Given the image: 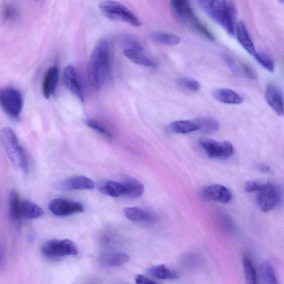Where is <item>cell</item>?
<instances>
[{
  "label": "cell",
  "instance_id": "7402d4cb",
  "mask_svg": "<svg viewBox=\"0 0 284 284\" xmlns=\"http://www.w3.org/2000/svg\"><path fill=\"white\" fill-rule=\"evenodd\" d=\"M147 273L158 279L173 280L179 278L180 276L174 270L166 266L158 265L151 267L147 270Z\"/></svg>",
  "mask_w": 284,
  "mask_h": 284
},
{
  "label": "cell",
  "instance_id": "5b68a950",
  "mask_svg": "<svg viewBox=\"0 0 284 284\" xmlns=\"http://www.w3.org/2000/svg\"><path fill=\"white\" fill-rule=\"evenodd\" d=\"M99 8L102 14L111 20L127 23L136 28L141 26L134 13L120 3L105 0L99 5Z\"/></svg>",
  "mask_w": 284,
  "mask_h": 284
},
{
  "label": "cell",
  "instance_id": "e575fe53",
  "mask_svg": "<svg viewBox=\"0 0 284 284\" xmlns=\"http://www.w3.org/2000/svg\"><path fill=\"white\" fill-rule=\"evenodd\" d=\"M3 15L5 20L12 21L17 16V10L11 5H6L3 10Z\"/></svg>",
  "mask_w": 284,
  "mask_h": 284
},
{
  "label": "cell",
  "instance_id": "e0dca14e",
  "mask_svg": "<svg viewBox=\"0 0 284 284\" xmlns=\"http://www.w3.org/2000/svg\"><path fill=\"white\" fill-rule=\"evenodd\" d=\"M20 197L15 190H12L9 195V208L10 219L17 227L20 226L21 214Z\"/></svg>",
  "mask_w": 284,
  "mask_h": 284
},
{
  "label": "cell",
  "instance_id": "8d00e7d4",
  "mask_svg": "<svg viewBox=\"0 0 284 284\" xmlns=\"http://www.w3.org/2000/svg\"><path fill=\"white\" fill-rule=\"evenodd\" d=\"M243 69L247 77L250 80H255L256 78V75L252 68L247 64L243 65Z\"/></svg>",
  "mask_w": 284,
  "mask_h": 284
},
{
  "label": "cell",
  "instance_id": "484cf974",
  "mask_svg": "<svg viewBox=\"0 0 284 284\" xmlns=\"http://www.w3.org/2000/svg\"><path fill=\"white\" fill-rule=\"evenodd\" d=\"M171 132L178 134H187L198 130V126L194 121H178L171 123L169 127Z\"/></svg>",
  "mask_w": 284,
  "mask_h": 284
},
{
  "label": "cell",
  "instance_id": "f35d334b",
  "mask_svg": "<svg viewBox=\"0 0 284 284\" xmlns=\"http://www.w3.org/2000/svg\"><path fill=\"white\" fill-rule=\"evenodd\" d=\"M259 170H260L263 173H268L270 170V168L269 166L267 164H260L257 166Z\"/></svg>",
  "mask_w": 284,
  "mask_h": 284
},
{
  "label": "cell",
  "instance_id": "8fae6325",
  "mask_svg": "<svg viewBox=\"0 0 284 284\" xmlns=\"http://www.w3.org/2000/svg\"><path fill=\"white\" fill-rule=\"evenodd\" d=\"M63 81L65 87L83 102L84 101L83 90L73 65H69L64 69Z\"/></svg>",
  "mask_w": 284,
  "mask_h": 284
},
{
  "label": "cell",
  "instance_id": "5bb4252c",
  "mask_svg": "<svg viewBox=\"0 0 284 284\" xmlns=\"http://www.w3.org/2000/svg\"><path fill=\"white\" fill-rule=\"evenodd\" d=\"M59 78V71L56 66L50 68L46 72L42 85V92L45 98L50 99L54 95Z\"/></svg>",
  "mask_w": 284,
  "mask_h": 284
},
{
  "label": "cell",
  "instance_id": "8992f818",
  "mask_svg": "<svg viewBox=\"0 0 284 284\" xmlns=\"http://www.w3.org/2000/svg\"><path fill=\"white\" fill-rule=\"evenodd\" d=\"M46 258L57 260L65 256H75L78 252L73 242L69 239L51 240L43 244L41 249Z\"/></svg>",
  "mask_w": 284,
  "mask_h": 284
},
{
  "label": "cell",
  "instance_id": "2e32d148",
  "mask_svg": "<svg viewBox=\"0 0 284 284\" xmlns=\"http://www.w3.org/2000/svg\"><path fill=\"white\" fill-rule=\"evenodd\" d=\"M129 260V256L122 252H108L103 254L100 258L101 265L105 267H121Z\"/></svg>",
  "mask_w": 284,
  "mask_h": 284
},
{
  "label": "cell",
  "instance_id": "7a4b0ae2",
  "mask_svg": "<svg viewBox=\"0 0 284 284\" xmlns=\"http://www.w3.org/2000/svg\"><path fill=\"white\" fill-rule=\"evenodd\" d=\"M200 4L207 15L229 36H234L237 11L233 3L227 0H200Z\"/></svg>",
  "mask_w": 284,
  "mask_h": 284
},
{
  "label": "cell",
  "instance_id": "d6986e66",
  "mask_svg": "<svg viewBox=\"0 0 284 284\" xmlns=\"http://www.w3.org/2000/svg\"><path fill=\"white\" fill-rule=\"evenodd\" d=\"M213 96L216 100L223 103L240 104L244 101L243 98L240 95L230 89H217L214 91Z\"/></svg>",
  "mask_w": 284,
  "mask_h": 284
},
{
  "label": "cell",
  "instance_id": "83f0119b",
  "mask_svg": "<svg viewBox=\"0 0 284 284\" xmlns=\"http://www.w3.org/2000/svg\"><path fill=\"white\" fill-rule=\"evenodd\" d=\"M261 280L264 283H277L276 274L273 267L268 263H263L260 267Z\"/></svg>",
  "mask_w": 284,
  "mask_h": 284
},
{
  "label": "cell",
  "instance_id": "d6a6232c",
  "mask_svg": "<svg viewBox=\"0 0 284 284\" xmlns=\"http://www.w3.org/2000/svg\"><path fill=\"white\" fill-rule=\"evenodd\" d=\"M84 123L88 127L98 132L99 134L107 138L112 137V135L110 132L107 129H105L101 123L92 120H85Z\"/></svg>",
  "mask_w": 284,
  "mask_h": 284
},
{
  "label": "cell",
  "instance_id": "7c38bea8",
  "mask_svg": "<svg viewBox=\"0 0 284 284\" xmlns=\"http://www.w3.org/2000/svg\"><path fill=\"white\" fill-rule=\"evenodd\" d=\"M202 195L204 199L223 204L229 203L232 198L229 189L220 184L211 185L204 188Z\"/></svg>",
  "mask_w": 284,
  "mask_h": 284
},
{
  "label": "cell",
  "instance_id": "4dcf8cb0",
  "mask_svg": "<svg viewBox=\"0 0 284 284\" xmlns=\"http://www.w3.org/2000/svg\"><path fill=\"white\" fill-rule=\"evenodd\" d=\"M256 61L263 67L270 72H273L275 69V64L273 59L266 53L263 52H256L254 55Z\"/></svg>",
  "mask_w": 284,
  "mask_h": 284
},
{
  "label": "cell",
  "instance_id": "30bf717a",
  "mask_svg": "<svg viewBox=\"0 0 284 284\" xmlns=\"http://www.w3.org/2000/svg\"><path fill=\"white\" fill-rule=\"evenodd\" d=\"M51 212L57 216H68L84 211V207L79 202L71 201L63 198H57L49 204Z\"/></svg>",
  "mask_w": 284,
  "mask_h": 284
},
{
  "label": "cell",
  "instance_id": "9c48e42d",
  "mask_svg": "<svg viewBox=\"0 0 284 284\" xmlns=\"http://www.w3.org/2000/svg\"><path fill=\"white\" fill-rule=\"evenodd\" d=\"M256 193V204L263 212H269L278 206L280 203L279 191L272 184H263L261 188Z\"/></svg>",
  "mask_w": 284,
  "mask_h": 284
},
{
  "label": "cell",
  "instance_id": "9a60e30c",
  "mask_svg": "<svg viewBox=\"0 0 284 284\" xmlns=\"http://www.w3.org/2000/svg\"><path fill=\"white\" fill-rule=\"evenodd\" d=\"M62 186L68 190H91L94 189L95 184L93 181L86 177L76 176L64 181Z\"/></svg>",
  "mask_w": 284,
  "mask_h": 284
},
{
  "label": "cell",
  "instance_id": "4fadbf2b",
  "mask_svg": "<svg viewBox=\"0 0 284 284\" xmlns=\"http://www.w3.org/2000/svg\"><path fill=\"white\" fill-rule=\"evenodd\" d=\"M266 101L270 107L279 116H284V100L281 91L273 83L267 85L265 92Z\"/></svg>",
  "mask_w": 284,
  "mask_h": 284
},
{
  "label": "cell",
  "instance_id": "6da1fadb",
  "mask_svg": "<svg viewBox=\"0 0 284 284\" xmlns=\"http://www.w3.org/2000/svg\"><path fill=\"white\" fill-rule=\"evenodd\" d=\"M111 63V46L107 39L98 41L91 53L88 64V77L95 90L101 89L108 78Z\"/></svg>",
  "mask_w": 284,
  "mask_h": 284
},
{
  "label": "cell",
  "instance_id": "52a82bcc",
  "mask_svg": "<svg viewBox=\"0 0 284 284\" xmlns=\"http://www.w3.org/2000/svg\"><path fill=\"white\" fill-rule=\"evenodd\" d=\"M0 103L6 114L16 119L20 115L23 107V100L20 92L13 88L3 90L0 94Z\"/></svg>",
  "mask_w": 284,
  "mask_h": 284
},
{
  "label": "cell",
  "instance_id": "1f68e13d",
  "mask_svg": "<svg viewBox=\"0 0 284 284\" xmlns=\"http://www.w3.org/2000/svg\"><path fill=\"white\" fill-rule=\"evenodd\" d=\"M177 84L183 89L190 92H197L201 88V85L199 82L193 78L188 77L178 79Z\"/></svg>",
  "mask_w": 284,
  "mask_h": 284
},
{
  "label": "cell",
  "instance_id": "44dd1931",
  "mask_svg": "<svg viewBox=\"0 0 284 284\" xmlns=\"http://www.w3.org/2000/svg\"><path fill=\"white\" fill-rule=\"evenodd\" d=\"M44 214L43 209L37 204L29 200H24L21 202V214L22 219L35 220L41 217Z\"/></svg>",
  "mask_w": 284,
  "mask_h": 284
},
{
  "label": "cell",
  "instance_id": "ffe728a7",
  "mask_svg": "<svg viewBox=\"0 0 284 284\" xmlns=\"http://www.w3.org/2000/svg\"><path fill=\"white\" fill-rule=\"evenodd\" d=\"M123 54L131 62L135 64L152 68L157 67L156 63L152 59L145 55L143 53V51L125 49L123 51Z\"/></svg>",
  "mask_w": 284,
  "mask_h": 284
},
{
  "label": "cell",
  "instance_id": "ab89813d",
  "mask_svg": "<svg viewBox=\"0 0 284 284\" xmlns=\"http://www.w3.org/2000/svg\"><path fill=\"white\" fill-rule=\"evenodd\" d=\"M279 1L281 3H284V0H279Z\"/></svg>",
  "mask_w": 284,
  "mask_h": 284
},
{
  "label": "cell",
  "instance_id": "836d02e7",
  "mask_svg": "<svg viewBox=\"0 0 284 284\" xmlns=\"http://www.w3.org/2000/svg\"><path fill=\"white\" fill-rule=\"evenodd\" d=\"M221 57L223 60L226 63L230 71H232L235 75H239V70L234 60V59L227 54H222Z\"/></svg>",
  "mask_w": 284,
  "mask_h": 284
},
{
  "label": "cell",
  "instance_id": "d4e9b609",
  "mask_svg": "<svg viewBox=\"0 0 284 284\" xmlns=\"http://www.w3.org/2000/svg\"><path fill=\"white\" fill-rule=\"evenodd\" d=\"M123 183L125 186L124 196L135 198L141 196L143 193L144 191L143 184L134 178H129Z\"/></svg>",
  "mask_w": 284,
  "mask_h": 284
},
{
  "label": "cell",
  "instance_id": "603a6c76",
  "mask_svg": "<svg viewBox=\"0 0 284 284\" xmlns=\"http://www.w3.org/2000/svg\"><path fill=\"white\" fill-rule=\"evenodd\" d=\"M99 190L105 195L112 197L124 196L125 186L123 182L107 181L100 186Z\"/></svg>",
  "mask_w": 284,
  "mask_h": 284
},
{
  "label": "cell",
  "instance_id": "277c9868",
  "mask_svg": "<svg viewBox=\"0 0 284 284\" xmlns=\"http://www.w3.org/2000/svg\"><path fill=\"white\" fill-rule=\"evenodd\" d=\"M1 135L3 146L11 162L25 174H27L29 170L27 158L14 131L9 127L4 128Z\"/></svg>",
  "mask_w": 284,
  "mask_h": 284
},
{
  "label": "cell",
  "instance_id": "f546056e",
  "mask_svg": "<svg viewBox=\"0 0 284 284\" xmlns=\"http://www.w3.org/2000/svg\"><path fill=\"white\" fill-rule=\"evenodd\" d=\"M124 214L133 222H143L149 219V215L144 211L136 207H128L124 210Z\"/></svg>",
  "mask_w": 284,
  "mask_h": 284
},
{
  "label": "cell",
  "instance_id": "74e56055",
  "mask_svg": "<svg viewBox=\"0 0 284 284\" xmlns=\"http://www.w3.org/2000/svg\"><path fill=\"white\" fill-rule=\"evenodd\" d=\"M135 281L137 284H154L156 283V282L152 281L148 278L147 277L141 275H137L136 277Z\"/></svg>",
  "mask_w": 284,
  "mask_h": 284
},
{
  "label": "cell",
  "instance_id": "ba28073f",
  "mask_svg": "<svg viewBox=\"0 0 284 284\" xmlns=\"http://www.w3.org/2000/svg\"><path fill=\"white\" fill-rule=\"evenodd\" d=\"M200 146L208 156L219 160H226L234 153V147L228 141H217L212 139L201 138L199 141Z\"/></svg>",
  "mask_w": 284,
  "mask_h": 284
},
{
  "label": "cell",
  "instance_id": "cb8c5ba5",
  "mask_svg": "<svg viewBox=\"0 0 284 284\" xmlns=\"http://www.w3.org/2000/svg\"><path fill=\"white\" fill-rule=\"evenodd\" d=\"M198 126V131L205 135L216 133L220 128L219 122L210 118H200L194 120Z\"/></svg>",
  "mask_w": 284,
  "mask_h": 284
},
{
  "label": "cell",
  "instance_id": "d590c367",
  "mask_svg": "<svg viewBox=\"0 0 284 284\" xmlns=\"http://www.w3.org/2000/svg\"><path fill=\"white\" fill-rule=\"evenodd\" d=\"M263 184L254 181H250L245 184V189L249 193L257 192L262 187Z\"/></svg>",
  "mask_w": 284,
  "mask_h": 284
},
{
  "label": "cell",
  "instance_id": "f1b7e54d",
  "mask_svg": "<svg viewBox=\"0 0 284 284\" xmlns=\"http://www.w3.org/2000/svg\"><path fill=\"white\" fill-rule=\"evenodd\" d=\"M243 266L247 282L249 284L256 283L257 274L256 269L252 261L247 256L243 257Z\"/></svg>",
  "mask_w": 284,
  "mask_h": 284
},
{
  "label": "cell",
  "instance_id": "ac0fdd59",
  "mask_svg": "<svg viewBox=\"0 0 284 284\" xmlns=\"http://www.w3.org/2000/svg\"><path fill=\"white\" fill-rule=\"evenodd\" d=\"M235 34L239 42L242 47L245 49L249 54L254 56L256 52L255 46L250 38L245 25L240 22L236 26Z\"/></svg>",
  "mask_w": 284,
  "mask_h": 284
},
{
  "label": "cell",
  "instance_id": "4316f807",
  "mask_svg": "<svg viewBox=\"0 0 284 284\" xmlns=\"http://www.w3.org/2000/svg\"><path fill=\"white\" fill-rule=\"evenodd\" d=\"M151 37L155 42L166 46H176L181 41L179 36L162 32H155L151 34Z\"/></svg>",
  "mask_w": 284,
  "mask_h": 284
},
{
  "label": "cell",
  "instance_id": "3957f363",
  "mask_svg": "<svg viewBox=\"0 0 284 284\" xmlns=\"http://www.w3.org/2000/svg\"><path fill=\"white\" fill-rule=\"evenodd\" d=\"M171 9L178 20L198 34L214 40V37L194 14L189 0H170Z\"/></svg>",
  "mask_w": 284,
  "mask_h": 284
}]
</instances>
